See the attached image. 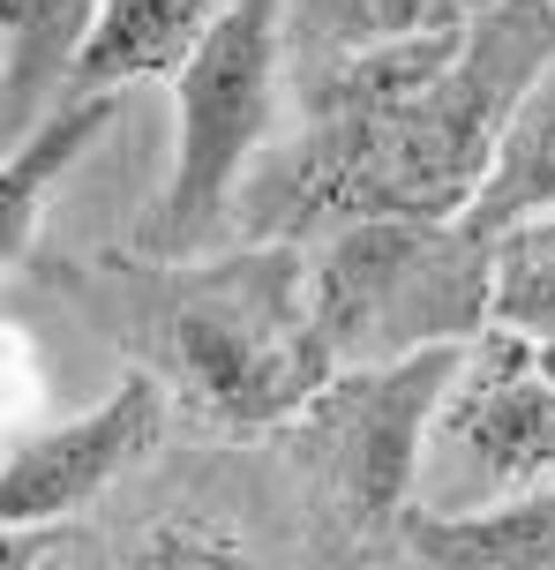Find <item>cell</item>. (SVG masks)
Masks as SVG:
<instances>
[{
    "mask_svg": "<svg viewBox=\"0 0 555 570\" xmlns=\"http://www.w3.org/2000/svg\"><path fill=\"white\" fill-rule=\"evenodd\" d=\"M555 60V0H496L473 30L330 60L308 128L248 173V233L300 240L368 218H473L503 128Z\"/></svg>",
    "mask_w": 555,
    "mask_h": 570,
    "instance_id": "obj_1",
    "label": "cell"
},
{
    "mask_svg": "<svg viewBox=\"0 0 555 570\" xmlns=\"http://www.w3.org/2000/svg\"><path fill=\"white\" fill-rule=\"evenodd\" d=\"M308 301L338 368L473 345L496 308V240L466 218H368L308 256Z\"/></svg>",
    "mask_w": 555,
    "mask_h": 570,
    "instance_id": "obj_2",
    "label": "cell"
},
{
    "mask_svg": "<svg viewBox=\"0 0 555 570\" xmlns=\"http://www.w3.org/2000/svg\"><path fill=\"white\" fill-rule=\"evenodd\" d=\"M166 353L180 391L240 435L293 428L338 375L308 301V256L293 248H256L226 271H204L174 301Z\"/></svg>",
    "mask_w": 555,
    "mask_h": 570,
    "instance_id": "obj_3",
    "label": "cell"
},
{
    "mask_svg": "<svg viewBox=\"0 0 555 570\" xmlns=\"http://www.w3.org/2000/svg\"><path fill=\"white\" fill-rule=\"evenodd\" d=\"M293 0H234V16L210 30L196 68L174 83L180 98V150L166 210L150 218L158 248H188L218 226V210L248 188V173L270 150L278 114V46H286Z\"/></svg>",
    "mask_w": 555,
    "mask_h": 570,
    "instance_id": "obj_4",
    "label": "cell"
},
{
    "mask_svg": "<svg viewBox=\"0 0 555 570\" xmlns=\"http://www.w3.org/2000/svg\"><path fill=\"white\" fill-rule=\"evenodd\" d=\"M555 488V345L480 331L436 413L420 511H488Z\"/></svg>",
    "mask_w": 555,
    "mask_h": 570,
    "instance_id": "obj_5",
    "label": "cell"
},
{
    "mask_svg": "<svg viewBox=\"0 0 555 570\" xmlns=\"http://www.w3.org/2000/svg\"><path fill=\"white\" fill-rule=\"evenodd\" d=\"M458 361H466V345H436V353L383 361V368H338L330 391L293 421V435L316 451V465L330 473L353 518L398 525L420 503L428 435L458 383Z\"/></svg>",
    "mask_w": 555,
    "mask_h": 570,
    "instance_id": "obj_6",
    "label": "cell"
},
{
    "mask_svg": "<svg viewBox=\"0 0 555 570\" xmlns=\"http://www.w3.org/2000/svg\"><path fill=\"white\" fill-rule=\"evenodd\" d=\"M158 435H166V383L158 375H120L90 413L23 435L8 451V465H0L8 533H30V525L83 511L98 488H113L143 451H158Z\"/></svg>",
    "mask_w": 555,
    "mask_h": 570,
    "instance_id": "obj_7",
    "label": "cell"
},
{
    "mask_svg": "<svg viewBox=\"0 0 555 570\" xmlns=\"http://www.w3.org/2000/svg\"><path fill=\"white\" fill-rule=\"evenodd\" d=\"M234 0H98L83 46L68 60V98H120L150 76H188Z\"/></svg>",
    "mask_w": 555,
    "mask_h": 570,
    "instance_id": "obj_8",
    "label": "cell"
},
{
    "mask_svg": "<svg viewBox=\"0 0 555 570\" xmlns=\"http://www.w3.org/2000/svg\"><path fill=\"white\" fill-rule=\"evenodd\" d=\"M398 533L428 570H555V488H533L518 503H488V511L413 503Z\"/></svg>",
    "mask_w": 555,
    "mask_h": 570,
    "instance_id": "obj_9",
    "label": "cell"
},
{
    "mask_svg": "<svg viewBox=\"0 0 555 570\" xmlns=\"http://www.w3.org/2000/svg\"><path fill=\"white\" fill-rule=\"evenodd\" d=\"M548 210H555V60H548V76L526 90V106L511 114V128H503V150L488 166V188H480L466 226L496 240V233L548 218Z\"/></svg>",
    "mask_w": 555,
    "mask_h": 570,
    "instance_id": "obj_10",
    "label": "cell"
},
{
    "mask_svg": "<svg viewBox=\"0 0 555 570\" xmlns=\"http://www.w3.org/2000/svg\"><path fill=\"white\" fill-rule=\"evenodd\" d=\"M488 8L496 0H293V23L308 30L330 60H346V53H376V46L473 30Z\"/></svg>",
    "mask_w": 555,
    "mask_h": 570,
    "instance_id": "obj_11",
    "label": "cell"
},
{
    "mask_svg": "<svg viewBox=\"0 0 555 570\" xmlns=\"http://www.w3.org/2000/svg\"><path fill=\"white\" fill-rule=\"evenodd\" d=\"M106 120H113V98H68V106L38 128V142L23 136L16 150H8V180H0V248H8V263L30 248V218H38L46 188L98 142Z\"/></svg>",
    "mask_w": 555,
    "mask_h": 570,
    "instance_id": "obj_12",
    "label": "cell"
},
{
    "mask_svg": "<svg viewBox=\"0 0 555 570\" xmlns=\"http://www.w3.org/2000/svg\"><path fill=\"white\" fill-rule=\"evenodd\" d=\"M488 323L555 345V210L496 233V308H488Z\"/></svg>",
    "mask_w": 555,
    "mask_h": 570,
    "instance_id": "obj_13",
    "label": "cell"
},
{
    "mask_svg": "<svg viewBox=\"0 0 555 570\" xmlns=\"http://www.w3.org/2000/svg\"><path fill=\"white\" fill-rule=\"evenodd\" d=\"M120 570H256V556L234 541V533H218V525H196V518H166V525H150L136 556Z\"/></svg>",
    "mask_w": 555,
    "mask_h": 570,
    "instance_id": "obj_14",
    "label": "cell"
},
{
    "mask_svg": "<svg viewBox=\"0 0 555 570\" xmlns=\"http://www.w3.org/2000/svg\"><path fill=\"white\" fill-rule=\"evenodd\" d=\"M90 16H98V0H8V53H23L30 30H38V68H46L53 53H60V68H68L76 46H83V30H90ZM16 114H23V98L8 106V120Z\"/></svg>",
    "mask_w": 555,
    "mask_h": 570,
    "instance_id": "obj_15",
    "label": "cell"
}]
</instances>
